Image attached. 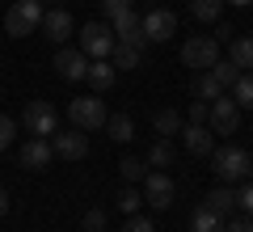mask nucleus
<instances>
[{
    "label": "nucleus",
    "instance_id": "obj_1",
    "mask_svg": "<svg viewBox=\"0 0 253 232\" xmlns=\"http://www.w3.org/2000/svg\"><path fill=\"white\" fill-rule=\"evenodd\" d=\"M211 165H215V173H219V182H245V178H253V156L245 148H236V143H224V148H215V156H211Z\"/></svg>",
    "mask_w": 253,
    "mask_h": 232
},
{
    "label": "nucleus",
    "instance_id": "obj_2",
    "mask_svg": "<svg viewBox=\"0 0 253 232\" xmlns=\"http://www.w3.org/2000/svg\"><path fill=\"white\" fill-rule=\"evenodd\" d=\"M42 26V4L38 0H13L9 13H4V30L9 38H26V34H38Z\"/></svg>",
    "mask_w": 253,
    "mask_h": 232
},
{
    "label": "nucleus",
    "instance_id": "obj_3",
    "mask_svg": "<svg viewBox=\"0 0 253 232\" xmlns=\"http://www.w3.org/2000/svg\"><path fill=\"white\" fill-rule=\"evenodd\" d=\"M68 118H72V127H81V131H101L110 114H106V101H101V93H89V97L68 101Z\"/></svg>",
    "mask_w": 253,
    "mask_h": 232
},
{
    "label": "nucleus",
    "instance_id": "obj_4",
    "mask_svg": "<svg viewBox=\"0 0 253 232\" xmlns=\"http://www.w3.org/2000/svg\"><path fill=\"white\" fill-rule=\"evenodd\" d=\"M144 203L156 207V211H169V207L177 203V182H173L165 169L144 173Z\"/></svg>",
    "mask_w": 253,
    "mask_h": 232
},
{
    "label": "nucleus",
    "instance_id": "obj_5",
    "mask_svg": "<svg viewBox=\"0 0 253 232\" xmlns=\"http://www.w3.org/2000/svg\"><path fill=\"white\" fill-rule=\"evenodd\" d=\"M81 46L89 59H110V51H114V30H110V21H89V26H81Z\"/></svg>",
    "mask_w": 253,
    "mask_h": 232
},
{
    "label": "nucleus",
    "instance_id": "obj_6",
    "mask_svg": "<svg viewBox=\"0 0 253 232\" xmlns=\"http://www.w3.org/2000/svg\"><path fill=\"white\" fill-rule=\"evenodd\" d=\"M215 59H219V43H215L211 34H194V38H186V43H181V63H186V68L207 72Z\"/></svg>",
    "mask_w": 253,
    "mask_h": 232
},
{
    "label": "nucleus",
    "instance_id": "obj_7",
    "mask_svg": "<svg viewBox=\"0 0 253 232\" xmlns=\"http://www.w3.org/2000/svg\"><path fill=\"white\" fill-rule=\"evenodd\" d=\"M21 127H26L30 135H55L59 131V110L51 106V101H30L26 106V114H21Z\"/></svg>",
    "mask_w": 253,
    "mask_h": 232
},
{
    "label": "nucleus",
    "instance_id": "obj_8",
    "mask_svg": "<svg viewBox=\"0 0 253 232\" xmlns=\"http://www.w3.org/2000/svg\"><path fill=\"white\" fill-rule=\"evenodd\" d=\"M46 139H51V152L59 156V161H81V156H89V135H84L81 127L55 131V135H46Z\"/></svg>",
    "mask_w": 253,
    "mask_h": 232
},
{
    "label": "nucleus",
    "instance_id": "obj_9",
    "mask_svg": "<svg viewBox=\"0 0 253 232\" xmlns=\"http://www.w3.org/2000/svg\"><path fill=\"white\" fill-rule=\"evenodd\" d=\"M207 127L215 135H232L236 127H241V106H236L228 93H224V97H215V101H211V114H207Z\"/></svg>",
    "mask_w": 253,
    "mask_h": 232
},
{
    "label": "nucleus",
    "instance_id": "obj_10",
    "mask_svg": "<svg viewBox=\"0 0 253 232\" xmlns=\"http://www.w3.org/2000/svg\"><path fill=\"white\" fill-rule=\"evenodd\" d=\"M55 72H59L63 81H84V72H89V55L81 51V46H59L55 51Z\"/></svg>",
    "mask_w": 253,
    "mask_h": 232
},
{
    "label": "nucleus",
    "instance_id": "obj_11",
    "mask_svg": "<svg viewBox=\"0 0 253 232\" xmlns=\"http://www.w3.org/2000/svg\"><path fill=\"white\" fill-rule=\"evenodd\" d=\"M38 30H42V34L51 38V43H59V46H63V43H68V38H72L76 21H72V13L63 9V4H55L51 13H42V26H38Z\"/></svg>",
    "mask_w": 253,
    "mask_h": 232
},
{
    "label": "nucleus",
    "instance_id": "obj_12",
    "mask_svg": "<svg viewBox=\"0 0 253 232\" xmlns=\"http://www.w3.org/2000/svg\"><path fill=\"white\" fill-rule=\"evenodd\" d=\"M173 34H177V17H173L169 9L144 13V38H148V43H169Z\"/></svg>",
    "mask_w": 253,
    "mask_h": 232
},
{
    "label": "nucleus",
    "instance_id": "obj_13",
    "mask_svg": "<svg viewBox=\"0 0 253 232\" xmlns=\"http://www.w3.org/2000/svg\"><path fill=\"white\" fill-rule=\"evenodd\" d=\"M110 30H114V43H131V46H144V17H139L135 9L131 13H118L114 21H110Z\"/></svg>",
    "mask_w": 253,
    "mask_h": 232
},
{
    "label": "nucleus",
    "instance_id": "obj_14",
    "mask_svg": "<svg viewBox=\"0 0 253 232\" xmlns=\"http://www.w3.org/2000/svg\"><path fill=\"white\" fill-rule=\"evenodd\" d=\"M181 139H186L190 156H211V152H215V131H211L207 123H186L181 127Z\"/></svg>",
    "mask_w": 253,
    "mask_h": 232
},
{
    "label": "nucleus",
    "instance_id": "obj_15",
    "mask_svg": "<svg viewBox=\"0 0 253 232\" xmlns=\"http://www.w3.org/2000/svg\"><path fill=\"white\" fill-rule=\"evenodd\" d=\"M51 161H55L51 139H42V135H30V139L21 143V165H26V169H46Z\"/></svg>",
    "mask_w": 253,
    "mask_h": 232
},
{
    "label": "nucleus",
    "instance_id": "obj_16",
    "mask_svg": "<svg viewBox=\"0 0 253 232\" xmlns=\"http://www.w3.org/2000/svg\"><path fill=\"white\" fill-rule=\"evenodd\" d=\"M84 81H89V89H93V93H106V89H114L118 68H114L110 59H89V72H84Z\"/></svg>",
    "mask_w": 253,
    "mask_h": 232
},
{
    "label": "nucleus",
    "instance_id": "obj_17",
    "mask_svg": "<svg viewBox=\"0 0 253 232\" xmlns=\"http://www.w3.org/2000/svg\"><path fill=\"white\" fill-rule=\"evenodd\" d=\"M228 59H232L241 72H249L253 68V38L249 34H232L228 38Z\"/></svg>",
    "mask_w": 253,
    "mask_h": 232
},
{
    "label": "nucleus",
    "instance_id": "obj_18",
    "mask_svg": "<svg viewBox=\"0 0 253 232\" xmlns=\"http://www.w3.org/2000/svg\"><path fill=\"white\" fill-rule=\"evenodd\" d=\"M106 131H110L114 143H131V139H135V118H131V114H110L106 118Z\"/></svg>",
    "mask_w": 253,
    "mask_h": 232
},
{
    "label": "nucleus",
    "instance_id": "obj_19",
    "mask_svg": "<svg viewBox=\"0 0 253 232\" xmlns=\"http://www.w3.org/2000/svg\"><path fill=\"white\" fill-rule=\"evenodd\" d=\"M203 207H211L215 215H232V211H236V190H228V186H215L207 198H203Z\"/></svg>",
    "mask_w": 253,
    "mask_h": 232
},
{
    "label": "nucleus",
    "instance_id": "obj_20",
    "mask_svg": "<svg viewBox=\"0 0 253 232\" xmlns=\"http://www.w3.org/2000/svg\"><path fill=\"white\" fill-rule=\"evenodd\" d=\"M190 232H224V215H215L211 207H199L190 215Z\"/></svg>",
    "mask_w": 253,
    "mask_h": 232
},
{
    "label": "nucleus",
    "instance_id": "obj_21",
    "mask_svg": "<svg viewBox=\"0 0 253 232\" xmlns=\"http://www.w3.org/2000/svg\"><path fill=\"white\" fill-rule=\"evenodd\" d=\"M152 127H156V135H161V139H169V135H181L186 118H181L177 110H161V114L152 118Z\"/></svg>",
    "mask_w": 253,
    "mask_h": 232
},
{
    "label": "nucleus",
    "instance_id": "obj_22",
    "mask_svg": "<svg viewBox=\"0 0 253 232\" xmlns=\"http://www.w3.org/2000/svg\"><path fill=\"white\" fill-rule=\"evenodd\" d=\"M224 93L228 89L211 76V72H199V81H194V97H199V101H215V97H224Z\"/></svg>",
    "mask_w": 253,
    "mask_h": 232
},
{
    "label": "nucleus",
    "instance_id": "obj_23",
    "mask_svg": "<svg viewBox=\"0 0 253 232\" xmlns=\"http://www.w3.org/2000/svg\"><path fill=\"white\" fill-rule=\"evenodd\" d=\"M190 13H194V21L211 26V21H219V13H224V0H190Z\"/></svg>",
    "mask_w": 253,
    "mask_h": 232
},
{
    "label": "nucleus",
    "instance_id": "obj_24",
    "mask_svg": "<svg viewBox=\"0 0 253 232\" xmlns=\"http://www.w3.org/2000/svg\"><path fill=\"white\" fill-rule=\"evenodd\" d=\"M232 101L241 110H253V72H241L232 81Z\"/></svg>",
    "mask_w": 253,
    "mask_h": 232
},
{
    "label": "nucleus",
    "instance_id": "obj_25",
    "mask_svg": "<svg viewBox=\"0 0 253 232\" xmlns=\"http://www.w3.org/2000/svg\"><path fill=\"white\" fill-rule=\"evenodd\" d=\"M173 156H177V152H173V143H169V139H156L152 148H148V169H169Z\"/></svg>",
    "mask_w": 253,
    "mask_h": 232
},
{
    "label": "nucleus",
    "instance_id": "obj_26",
    "mask_svg": "<svg viewBox=\"0 0 253 232\" xmlns=\"http://www.w3.org/2000/svg\"><path fill=\"white\" fill-rule=\"evenodd\" d=\"M110 63H114V68H139V46H131V43H114Z\"/></svg>",
    "mask_w": 253,
    "mask_h": 232
},
{
    "label": "nucleus",
    "instance_id": "obj_27",
    "mask_svg": "<svg viewBox=\"0 0 253 232\" xmlns=\"http://www.w3.org/2000/svg\"><path fill=\"white\" fill-rule=\"evenodd\" d=\"M114 207H118L123 215H135L139 207H144V194H139L135 186H123V190H118V198H114Z\"/></svg>",
    "mask_w": 253,
    "mask_h": 232
},
{
    "label": "nucleus",
    "instance_id": "obj_28",
    "mask_svg": "<svg viewBox=\"0 0 253 232\" xmlns=\"http://www.w3.org/2000/svg\"><path fill=\"white\" fill-rule=\"evenodd\" d=\"M207 72H211V76H215L219 85H224V89H232V81H236V76H241V68H236L232 59H215V63H211Z\"/></svg>",
    "mask_w": 253,
    "mask_h": 232
},
{
    "label": "nucleus",
    "instance_id": "obj_29",
    "mask_svg": "<svg viewBox=\"0 0 253 232\" xmlns=\"http://www.w3.org/2000/svg\"><path fill=\"white\" fill-rule=\"evenodd\" d=\"M118 173H123L126 186H135V182H144V161H139V156H123V161H118Z\"/></svg>",
    "mask_w": 253,
    "mask_h": 232
},
{
    "label": "nucleus",
    "instance_id": "obj_30",
    "mask_svg": "<svg viewBox=\"0 0 253 232\" xmlns=\"http://www.w3.org/2000/svg\"><path fill=\"white\" fill-rule=\"evenodd\" d=\"M135 9V0H101V13H106V21H114L118 13H131Z\"/></svg>",
    "mask_w": 253,
    "mask_h": 232
},
{
    "label": "nucleus",
    "instance_id": "obj_31",
    "mask_svg": "<svg viewBox=\"0 0 253 232\" xmlns=\"http://www.w3.org/2000/svg\"><path fill=\"white\" fill-rule=\"evenodd\" d=\"M236 207H241L245 215H253V182H249V178H245L241 190H236Z\"/></svg>",
    "mask_w": 253,
    "mask_h": 232
},
{
    "label": "nucleus",
    "instance_id": "obj_32",
    "mask_svg": "<svg viewBox=\"0 0 253 232\" xmlns=\"http://www.w3.org/2000/svg\"><path fill=\"white\" fill-rule=\"evenodd\" d=\"M84 232H106V211H101V207L84 211Z\"/></svg>",
    "mask_w": 253,
    "mask_h": 232
},
{
    "label": "nucleus",
    "instance_id": "obj_33",
    "mask_svg": "<svg viewBox=\"0 0 253 232\" xmlns=\"http://www.w3.org/2000/svg\"><path fill=\"white\" fill-rule=\"evenodd\" d=\"M123 232H156V224L152 220H144V215H126V224H123Z\"/></svg>",
    "mask_w": 253,
    "mask_h": 232
},
{
    "label": "nucleus",
    "instance_id": "obj_34",
    "mask_svg": "<svg viewBox=\"0 0 253 232\" xmlns=\"http://www.w3.org/2000/svg\"><path fill=\"white\" fill-rule=\"evenodd\" d=\"M13 135H17V123H13L9 114H0V152L13 143Z\"/></svg>",
    "mask_w": 253,
    "mask_h": 232
},
{
    "label": "nucleus",
    "instance_id": "obj_35",
    "mask_svg": "<svg viewBox=\"0 0 253 232\" xmlns=\"http://www.w3.org/2000/svg\"><path fill=\"white\" fill-rule=\"evenodd\" d=\"M207 114H211V101H190L186 123H207Z\"/></svg>",
    "mask_w": 253,
    "mask_h": 232
},
{
    "label": "nucleus",
    "instance_id": "obj_36",
    "mask_svg": "<svg viewBox=\"0 0 253 232\" xmlns=\"http://www.w3.org/2000/svg\"><path fill=\"white\" fill-rule=\"evenodd\" d=\"M224 232H253V215H241V220L224 224Z\"/></svg>",
    "mask_w": 253,
    "mask_h": 232
},
{
    "label": "nucleus",
    "instance_id": "obj_37",
    "mask_svg": "<svg viewBox=\"0 0 253 232\" xmlns=\"http://www.w3.org/2000/svg\"><path fill=\"white\" fill-rule=\"evenodd\" d=\"M9 211V194H4V190H0V215Z\"/></svg>",
    "mask_w": 253,
    "mask_h": 232
},
{
    "label": "nucleus",
    "instance_id": "obj_38",
    "mask_svg": "<svg viewBox=\"0 0 253 232\" xmlns=\"http://www.w3.org/2000/svg\"><path fill=\"white\" fill-rule=\"evenodd\" d=\"M224 4H236V9H249L253 0H224Z\"/></svg>",
    "mask_w": 253,
    "mask_h": 232
},
{
    "label": "nucleus",
    "instance_id": "obj_39",
    "mask_svg": "<svg viewBox=\"0 0 253 232\" xmlns=\"http://www.w3.org/2000/svg\"><path fill=\"white\" fill-rule=\"evenodd\" d=\"M38 4H63V0H38Z\"/></svg>",
    "mask_w": 253,
    "mask_h": 232
}]
</instances>
